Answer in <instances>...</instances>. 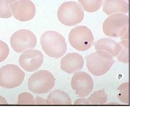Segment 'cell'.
I'll use <instances>...</instances> for the list:
<instances>
[{
	"label": "cell",
	"mask_w": 152,
	"mask_h": 114,
	"mask_svg": "<svg viewBox=\"0 0 152 114\" xmlns=\"http://www.w3.org/2000/svg\"><path fill=\"white\" fill-rule=\"evenodd\" d=\"M10 7L15 18L20 21L31 20L35 16V5L31 0H18Z\"/></svg>",
	"instance_id": "10"
},
{
	"label": "cell",
	"mask_w": 152,
	"mask_h": 114,
	"mask_svg": "<svg viewBox=\"0 0 152 114\" xmlns=\"http://www.w3.org/2000/svg\"><path fill=\"white\" fill-rule=\"evenodd\" d=\"M41 45L45 54L55 58L62 57L67 50L65 39L56 31L45 32L41 37Z\"/></svg>",
	"instance_id": "1"
},
{
	"label": "cell",
	"mask_w": 152,
	"mask_h": 114,
	"mask_svg": "<svg viewBox=\"0 0 152 114\" xmlns=\"http://www.w3.org/2000/svg\"><path fill=\"white\" fill-rule=\"evenodd\" d=\"M71 86L76 95L80 97H84L93 91L94 80L89 74L86 72H76L71 80Z\"/></svg>",
	"instance_id": "9"
},
{
	"label": "cell",
	"mask_w": 152,
	"mask_h": 114,
	"mask_svg": "<svg viewBox=\"0 0 152 114\" xmlns=\"http://www.w3.org/2000/svg\"><path fill=\"white\" fill-rule=\"evenodd\" d=\"M85 61L81 55L78 53H68L61 61V69L68 74H73L83 69Z\"/></svg>",
	"instance_id": "12"
},
{
	"label": "cell",
	"mask_w": 152,
	"mask_h": 114,
	"mask_svg": "<svg viewBox=\"0 0 152 114\" xmlns=\"http://www.w3.org/2000/svg\"><path fill=\"white\" fill-rule=\"evenodd\" d=\"M119 43L121 46L122 49L117 56V59L121 62L128 64L129 62V41L121 40Z\"/></svg>",
	"instance_id": "17"
},
{
	"label": "cell",
	"mask_w": 152,
	"mask_h": 114,
	"mask_svg": "<svg viewBox=\"0 0 152 114\" xmlns=\"http://www.w3.org/2000/svg\"><path fill=\"white\" fill-rule=\"evenodd\" d=\"M108 99V95L102 90L96 91L88 98L89 104H104Z\"/></svg>",
	"instance_id": "18"
},
{
	"label": "cell",
	"mask_w": 152,
	"mask_h": 114,
	"mask_svg": "<svg viewBox=\"0 0 152 114\" xmlns=\"http://www.w3.org/2000/svg\"><path fill=\"white\" fill-rule=\"evenodd\" d=\"M129 1V0H126L127 1Z\"/></svg>",
	"instance_id": "27"
},
{
	"label": "cell",
	"mask_w": 152,
	"mask_h": 114,
	"mask_svg": "<svg viewBox=\"0 0 152 114\" xmlns=\"http://www.w3.org/2000/svg\"><path fill=\"white\" fill-rule=\"evenodd\" d=\"M17 0H0V18H9L12 16L10 6Z\"/></svg>",
	"instance_id": "19"
},
{
	"label": "cell",
	"mask_w": 152,
	"mask_h": 114,
	"mask_svg": "<svg viewBox=\"0 0 152 114\" xmlns=\"http://www.w3.org/2000/svg\"><path fill=\"white\" fill-rule=\"evenodd\" d=\"M103 10L108 15L116 13L127 14L129 10V5L126 0H105Z\"/></svg>",
	"instance_id": "13"
},
{
	"label": "cell",
	"mask_w": 152,
	"mask_h": 114,
	"mask_svg": "<svg viewBox=\"0 0 152 114\" xmlns=\"http://www.w3.org/2000/svg\"><path fill=\"white\" fill-rule=\"evenodd\" d=\"M78 1L85 11L94 12L100 9L103 0H78Z\"/></svg>",
	"instance_id": "16"
},
{
	"label": "cell",
	"mask_w": 152,
	"mask_h": 114,
	"mask_svg": "<svg viewBox=\"0 0 152 114\" xmlns=\"http://www.w3.org/2000/svg\"><path fill=\"white\" fill-rule=\"evenodd\" d=\"M54 76L48 71L41 70L34 73L28 80V86L31 91L36 94L50 92L55 85Z\"/></svg>",
	"instance_id": "4"
},
{
	"label": "cell",
	"mask_w": 152,
	"mask_h": 114,
	"mask_svg": "<svg viewBox=\"0 0 152 114\" xmlns=\"http://www.w3.org/2000/svg\"><path fill=\"white\" fill-rule=\"evenodd\" d=\"M129 28L126 30V32L121 36V40H129Z\"/></svg>",
	"instance_id": "25"
},
{
	"label": "cell",
	"mask_w": 152,
	"mask_h": 114,
	"mask_svg": "<svg viewBox=\"0 0 152 114\" xmlns=\"http://www.w3.org/2000/svg\"><path fill=\"white\" fill-rule=\"evenodd\" d=\"M8 104V103L5 98L2 96H0V104Z\"/></svg>",
	"instance_id": "26"
},
{
	"label": "cell",
	"mask_w": 152,
	"mask_h": 114,
	"mask_svg": "<svg viewBox=\"0 0 152 114\" xmlns=\"http://www.w3.org/2000/svg\"><path fill=\"white\" fill-rule=\"evenodd\" d=\"M88 70L96 76L103 75L112 68L115 61L113 57L104 51H96L86 57Z\"/></svg>",
	"instance_id": "2"
},
{
	"label": "cell",
	"mask_w": 152,
	"mask_h": 114,
	"mask_svg": "<svg viewBox=\"0 0 152 114\" xmlns=\"http://www.w3.org/2000/svg\"><path fill=\"white\" fill-rule=\"evenodd\" d=\"M35 104H48V101L47 99H43L39 96H37L36 97Z\"/></svg>",
	"instance_id": "23"
},
{
	"label": "cell",
	"mask_w": 152,
	"mask_h": 114,
	"mask_svg": "<svg viewBox=\"0 0 152 114\" xmlns=\"http://www.w3.org/2000/svg\"><path fill=\"white\" fill-rule=\"evenodd\" d=\"M129 18L124 13H116L107 18L103 24V31L106 36L119 37L129 28Z\"/></svg>",
	"instance_id": "6"
},
{
	"label": "cell",
	"mask_w": 152,
	"mask_h": 114,
	"mask_svg": "<svg viewBox=\"0 0 152 114\" xmlns=\"http://www.w3.org/2000/svg\"><path fill=\"white\" fill-rule=\"evenodd\" d=\"M94 47L96 50L104 51L113 57L117 56L122 49L119 43L110 38H104L99 40L95 43Z\"/></svg>",
	"instance_id": "14"
},
{
	"label": "cell",
	"mask_w": 152,
	"mask_h": 114,
	"mask_svg": "<svg viewBox=\"0 0 152 114\" xmlns=\"http://www.w3.org/2000/svg\"><path fill=\"white\" fill-rule=\"evenodd\" d=\"M92 32L87 26H78L73 28L69 35V41L74 48L80 51H86L94 44Z\"/></svg>",
	"instance_id": "5"
},
{
	"label": "cell",
	"mask_w": 152,
	"mask_h": 114,
	"mask_svg": "<svg viewBox=\"0 0 152 114\" xmlns=\"http://www.w3.org/2000/svg\"><path fill=\"white\" fill-rule=\"evenodd\" d=\"M44 61L42 53L39 50L30 49L20 56L19 63L21 67L28 72H33L40 68Z\"/></svg>",
	"instance_id": "11"
},
{
	"label": "cell",
	"mask_w": 152,
	"mask_h": 114,
	"mask_svg": "<svg viewBox=\"0 0 152 114\" xmlns=\"http://www.w3.org/2000/svg\"><path fill=\"white\" fill-rule=\"evenodd\" d=\"M74 104L75 105L89 104L88 100L85 98L77 99L75 101Z\"/></svg>",
	"instance_id": "24"
},
{
	"label": "cell",
	"mask_w": 152,
	"mask_h": 114,
	"mask_svg": "<svg viewBox=\"0 0 152 114\" xmlns=\"http://www.w3.org/2000/svg\"><path fill=\"white\" fill-rule=\"evenodd\" d=\"M25 74L16 65L9 64L0 69V86L12 89L20 86L24 80Z\"/></svg>",
	"instance_id": "7"
},
{
	"label": "cell",
	"mask_w": 152,
	"mask_h": 114,
	"mask_svg": "<svg viewBox=\"0 0 152 114\" xmlns=\"http://www.w3.org/2000/svg\"><path fill=\"white\" fill-rule=\"evenodd\" d=\"M48 104L70 105L72 100L67 93L60 90H56L52 92L48 96Z\"/></svg>",
	"instance_id": "15"
},
{
	"label": "cell",
	"mask_w": 152,
	"mask_h": 114,
	"mask_svg": "<svg viewBox=\"0 0 152 114\" xmlns=\"http://www.w3.org/2000/svg\"><path fill=\"white\" fill-rule=\"evenodd\" d=\"M18 104H35V100L32 94L28 92L21 93L18 96Z\"/></svg>",
	"instance_id": "21"
},
{
	"label": "cell",
	"mask_w": 152,
	"mask_h": 114,
	"mask_svg": "<svg viewBox=\"0 0 152 114\" xmlns=\"http://www.w3.org/2000/svg\"><path fill=\"white\" fill-rule=\"evenodd\" d=\"M119 91L118 98L121 102L125 104H129V83H124L118 88Z\"/></svg>",
	"instance_id": "20"
},
{
	"label": "cell",
	"mask_w": 152,
	"mask_h": 114,
	"mask_svg": "<svg viewBox=\"0 0 152 114\" xmlns=\"http://www.w3.org/2000/svg\"><path fill=\"white\" fill-rule=\"evenodd\" d=\"M10 48L4 42L0 40V63L4 61L10 54Z\"/></svg>",
	"instance_id": "22"
},
{
	"label": "cell",
	"mask_w": 152,
	"mask_h": 114,
	"mask_svg": "<svg viewBox=\"0 0 152 114\" xmlns=\"http://www.w3.org/2000/svg\"><path fill=\"white\" fill-rule=\"evenodd\" d=\"M57 15L62 24L72 26L81 23L84 18V12L78 3L69 1L63 3L60 6Z\"/></svg>",
	"instance_id": "3"
},
{
	"label": "cell",
	"mask_w": 152,
	"mask_h": 114,
	"mask_svg": "<svg viewBox=\"0 0 152 114\" xmlns=\"http://www.w3.org/2000/svg\"><path fill=\"white\" fill-rule=\"evenodd\" d=\"M12 48L18 53H23L28 49L34 48L37 44L35 35L29 30L22 29L14 33L10 38Z\"/></svg>",
	"instance_id": "8"
}]
</instances>
